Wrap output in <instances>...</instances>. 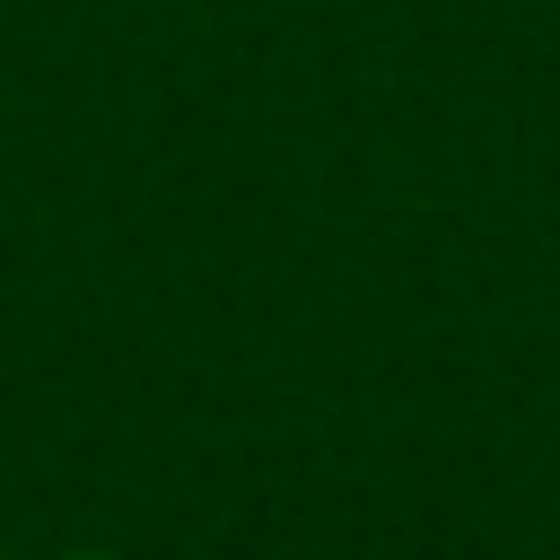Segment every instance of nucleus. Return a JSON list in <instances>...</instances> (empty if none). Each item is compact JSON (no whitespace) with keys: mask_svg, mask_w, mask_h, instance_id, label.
Instances as JSON below:
<instances>
[{"mask_svg":"<svg viewBox=\"0 0 560 560\" xmlns=\"http://www.w3.org/2000/svg\"><path fill=\"white\" fill-rule=\"evenodd\" d=\"M79 560H105V551H79Z\"/></svg>","mask_w":560,"mask_h":560,"instance_id":"f257e3e1","label":"nucleus"}]
</instances>
